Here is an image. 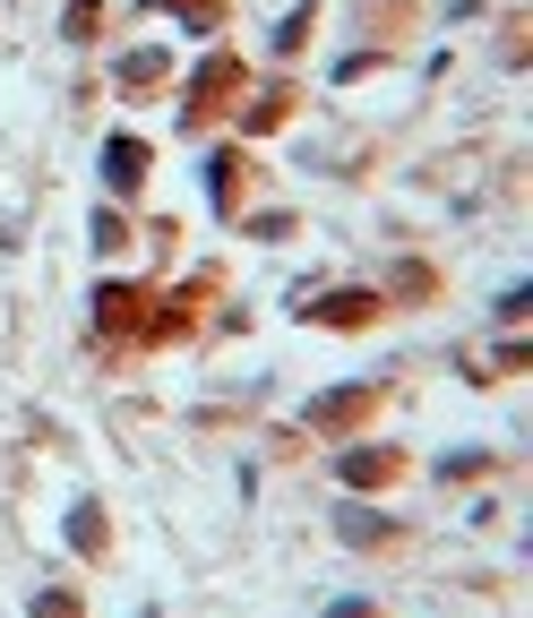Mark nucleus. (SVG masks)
I'll use <instances>...</instances> for the list:
<instances>
[{
  "label": "nucleus",
  "instance_id": "obj_1",
  "mask_svg": "<svg viewBox=\"0 0 533 618\" xmlns=\"http://www.w3.org/2000/svg\"><path fill=\"white\" fill-rule=\"evenodd\" d=\"M103 172H112V190H138V181H147V146H138V138H112V146H103Z\"/></svg>",
  "mask_w": 533,
  "mask_h": 618
},
{
  "label": "nucleus",
  "instance_id": "obj_2",
  "mask_svg": "<svg viewBox=\"0 0 533 618\" xmlns=\"http://www.w3.org/2000/svg\"><path fill=\"white\" fill-rule=\"evenodd\" d=\"M370 404V387H344V395H319V404H310V429H335V422H353V413H362Z\"/></svg>",
  "mask_w": 533,
  "mask_h": 618
},
{
  "label": "nucleus",
  "instance_id": "obj_3",
  "mask_svg": "<svg viewBox=\"0 0 533 618\" xmlns=\"http://www.w3.org/2000/svg\"><path fill=\"white\" fill-rule=\"evenodd\" d=\"M233 78H241L233 61H207V69H199V87H190V112H207V103L224 95V87H233Z\"/></svg>",
  "mask_w": 533,
  "mask_h": 618
},
{
  "label": "nucleus",
  "instance_id": "obj_4",
  "mask_svg": "<svg viewBox=\"0 0 533 618\" xmlns=\"http://www.w3.org/2000/svg\"><path fill=\"white\" fill-rule=\"evenodd\" d=\"M396 473V456L388 447H362V456H344V482H388Z\"/></svg>",
  "mask_w": 533,
  "mask_h": 618
},
{
  "label": "nucleus",
  "instance_id": "obj_5",
  "mask_svg": "<svg viewBox=\"0 0 533 618\" xmlns=\"http://www.w3.org/2000/svg\"><path fill=\"white\" fill-rule=\"evenodd\" d=\"M370 310H379L370 293H335V301H319V318H335V326H362Z\"/></svg>",
  "mask_w": 533,
  "mask_h": 618
}]
</instances>
